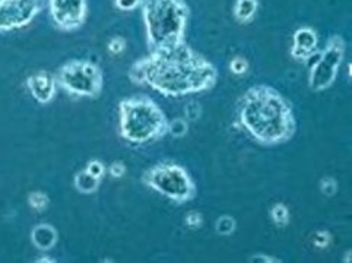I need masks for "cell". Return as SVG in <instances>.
<instances>
[{"instance_id":"obj_1","label":"cell","mask_w":352,"mask_h":263,"mask_svg":"<svg viewBox=\"0 0 352 263\" xmlns=\"http://www.w3.org/2000/svg\"><path fill=\"white\" fill-rule=\"evenodd\" d=\"M129 78L135 85H146L167 98H183L212 90L218 81V69L184 43L139 59L129 70Z\"/></svg>"},{"instance_id":"obj_2","label":"cell","mask_w":352,"mask_h":263,"mask_svg":"<svg viewBox=\"0 0 352 263\" xmlns=\"http://www.w3.org/2000/svg\"><path fill=\"white\" fill-rule=\"evenodd\" d=\"M236 126L254 142L275 147L294 138L297 122L291 103L276 88L259 83L237 101Z\"/></svg>"},{"instance_id":"obj_3","label":"cell","mask_w":352,"mask_h":263,"mask_svg":"<svg viewBox=\"0 0 352 263\" xmlns=\"http://www.w3.org/2000/svg\"><path fill=\"white\" fill-rule=\"evenodd\" d=\"M139 8L149 52H166L186 43L190 17L186 0H142Z\"/></svg>"},{"instance_id":"obj_4","label":"cell","mask_w":352,"mask_h":263,"mask_svg":"<svg viewBox=\"0 0 352 263\" xmlns=\"http://www.w3.org/2000/svg\"><path fill=\"white\" fill-rule=\"evenodd\" d=\"M168 118L148 95H135L119 104V132L131 145H146L167 134Z\"/></svg>"},{"instance_id":"obj_5","label":"cell","mask_w":352,"mask_h":263,"mask_svg":"<svg viewBox=\"0 0 352 263\" xmlns=\"http://www.w3.org/2000/svg\"><path fill=\"white\" fill-rule=\"evenodd\" d=\"M142 183L177 205L192 202L197 195V187L190 173L174 161L152 165L144 173Z\"/></svg>"},{"instance_id":"obj_6","label":"cell","mask_w":352,"mask_h":263,"mask_svg":"<svg viewBox=\"0 0 352 263\" xmlns=\"http://www.w3.org/2000/svg\"><path fill=\"white\" fill-rule=\"evenodd\" d=\"M57 87L75 97L97 98L104 88V74L98 65L72 59L56 72Z\"/></svg>"},{"instance_id":"obj_7","label":"cell","mask_w":352,"mask_h":263,"mask_svg":"<svg viewBox=\"0 0 352 263\" xmlns=\"http://www.w3.org/2000/svg\"><path fill=\"white\" fill-rule=\"evenodd\" d=\"M345 57V41L341 35L333 34L326 43L319 59L310 66L309 87L313 92H323L333 85L339 67Z\"/></svg>"},{"instance_id":"obj_8","label":"cell","mask_w":352,"mask_h":263,"mask_svg":"<svg viewBox=\"0 0 352 263\" xmlns=\"http://www.w3.org/2000/svg\"><path fill=\"white\" fill-rule=\"evenodd\" d=\"M43 8L44 0H0V34L28 27Z\"/></svg>"},{"instance_id":"obj_9","label":"cell","mask_w":352,"mask_h":263,"mask_svg":"<svg viewBox=\"0 0 352 263\" xmlns=\"http://www.w3.org/2000/svg\"><path fill=\"white\" fill-rule=\"evenodd\" d=\"M50 18L57 30L72 32L85 23L88 14L87 0H47Z\"/></svg>"},{"instance_id":"obj_10","label":"cell","mask_w":352,"mask_h":263,"mask_svg":"<svg viewBox=\"0 0 352 263\" xmlns=\"http://www.w3.org/2000/svg\"><path fill=\"white\" fill-rule=\"evenodd\" d=\"M27 88L32 95V98L38 104H49L53 101L57 92L56 76L45 70L35 72V74L28 76Z\"/></svg>"},{"instance_id":"obj_11","label":"cell","mask_w":352,"mask_h":263,"mask_svg":"<svg viewBox=\"0 0 352 263\" xmlns=\"http://www.w3.org/2000/svg\"><path fill=\"white\" fill-rule=\"evenodd\" d=\"M319 47V37L310 27H301L294 32L292 37L291 56L297 62H307L316 53Z\"/></svg>"},{"instance_id":"obj_12","label":"cell","mask_w":352,"mask_h":263,"mask_svg":"<svg viewBox=\"0 0 352 263\" xmlns=\"http://www.w3.org/2000/svg\"><path fill=\"white\" fill-rule=\"evenodd\" d=\"M58 242V233L50 224H38L31 231V243L40 252H49Z\"/></svg>"},{"instance_id":"obj_13","label":"cell","mask_w":352,"mask_h":263,"mask_svg":"<svg viewBox=\"0 0 352 263\" xmlns=\"http://www.w3.org/2000/svg\"><path fill=\"white\" fill-rule=\"evenodd\" d=\"M259 9V0H236L234 3V19L239 23H249L257 14Z\"/></svg>"},{"instance_id":"obj_14","label":"cell","mask_w":352,"mask_h":263,"mask_svg":"<svg viewBox=\"0 0 352 263\" xmlns=\"http://www.w3.org/2000/svg\"><path fill=\"white\" fill-rule=\"evenodd\" d=\"M74 185H75V187H76L79 193L92 195L98 190V187L101 185V180L97 177L91 176L87 170H82V171L76 173V176L74 178Z\"/></svg>"},{"instance_id":"obj_15","label":"cell","mask_w":352,"mask_h":263,"mask_svg":"<svg viewBox=\"0 0 352 263\" xmlns=\"http://www.w3.org/2000/svg\"><path fill=\"white\" fill-rule=\"evenodd\" d=\"M269 213H271V218H272L274 224L276 227H279V229H284V227H287L291 221L289 209L283 202L275 203V205L271 208V211H269Z\"/></svg>"},{"instance_id":"obj_16","label":"cell","mask_w":352,"mask_h":263,"mask_svg":"<svg viewBox=\"0 0 352 263\" xmlns=\"http://www.w3.org/2000/svg\"><path fill=\"white\" fill-rule=\"evenodd\" d=\"M50 199L47 196V193L41 192V190H34L28 195V205L31 209L35 212H44L47 208H49Z\"/></svg>"},{"instance_id":"obj_17","label":"cell","mask_w":352,"mask_h":263,"mask_svg":"<svg viewBox=\"0 0 352 263\" xmlns=\"http://www.w3.org/2000/svg\"><path fill=\"white\" fill-rule=\"evenodd\" d=\"M237 230V221L234 220L231 215H222L215 221V231L219 235H231Z\"/></svg>"},{"instance_id":"obj_18","label":"cell","mask_w":352,"mask_h":263,"mask_svg":"<svg viewBox=\"0 0 352 263\" xmlns=\"http://www.w3.org/2000/svg\"><path fill=\"white\" fill-rule=\"evenodd\" d=\"M189 132V122L183 117H175L174 120H168L167 134L173 138H184Z\"/></svg>"},{"instance_id":"obj_19","label":"cell","mask_w":352,"mask_h":263,"mask_svg":"<svg viewBox=\"0 0 352 263\" xmlns=\"http://www.w3.org/2000/svg\"><path fill=\"white\" fill-rule=\"evenodd\" d=\"M320 192L323 196L326 198H333L336 193H338V189H339V185H338V180L335 177H331V176H326L323 177L320 180Z\"/></svg>"},{"instance_id":"obj_20","label":"cell","mask_w":352,"mask_h":263,"mask_svg":"<svg viewBox=\"0 0 352 263\" xmlns=\"http://www.w3.org/2000/svg\"><path fill=\"white\" fill-rule=\"evenodd\" d=\"M228 67L231 70V74L241 76V75H245L249 72V62H248V59L239 56V57L232 59Z\"/></svg>"},{"instance_id":"obj_21","label":"cell","mask_w":352,"mask_h":263,"mask_svg":"<svg viewBox=\"0 0 352 263\" xmlns=\"http://www.w3.org/2000/svg\"><path fill=\"white\" fill-rule=\"evenodd\" d=\"M184 222H186L187 229L196 231L204 225V215L199 211H190V212H187Z\"/></svg>"},{"instance_id":"obj_22","label":"cell","mask_w":352,"mask_h":263,"mask_svg":"<svg viewBox=\"0 0 352 263\" xmlns=\"http://www.w3.org/2000/svg\"><path fill=\"white\" fill-rule=\"evenodd\" d=\"M184 114H186V120L187 122H196L197 118H201L202 116V107L199 103L192 101L184 107Z\"/></svg>"},{"instance_id":"obj_23","label":"cell","mask_w":352,"mask_h":263,"mask_svg":"<svg viewBox=\"0 0 352 263\" xmlns=\"http://www.w3.org/2000/svg\"><path fill=\"white\" fill-rule=\"evenodd\" d=\"M85 170H87L91 176L100 178V180H102V177L105 176V171H107V169H105L104 162L100 161V160H91V161H88Z\"/></svg>"},{"instance_id":"obj_24","label":"cell","mask_w":352,"mask_h":263,"mask_svg":"<svg viewBox=\"0 0 352 263\" xmlns=\"http://www.w3.org/2000/svg\"><path fill=\"white\" fill-rule=\"evenodd\" d=\"M126 45H127V43L123 37H113L107 44V49H109L110 54L119 56L126 50Z\"/></svg>"},{"instance_id":"obj_25","label":"cell","mask_w":352,"mask_h":263,"mask_svg":"<svg viewBox=\"0 0 352 263\" xmlns=\"http://www.w3.org/2000/svg\"><path fill=\"white\" fill-rule=\"evenodd\" d=\"M127 171V167L123 161H114L110 164V167L107 169V173L113 177V178H122L124 177Z\"/></svg>"},{"instance_id":"obj_26","label":"cell","mask_w":352,"mask_h":263,"mask_svg":"<svg viewBox=\"0 0 352 263\" xmlns=\"http://www.w3.org/2000/svg\"><path fill=\"white\" fill-rule=\"evenodd\" d=\"M142 0H114V6L122 12H131L140 6Z\"/></svg>"},{"instance_id":"obj_27","label":"cell","mask_w":352,"mask_h":263,"mask_svg":"<svg viewBox=\"0 0 352 263\" xmlns=\"http://www.w3.org/2000/svg\"><path fill=\"white\" fill-rule=\"evenodd\" d=\"M331 244V233L329 231H318L314 235V246L324 249Z\"/></svg>"},{"instance_id":"obj_28","label":"cell","mask_w":352,"mask_h":263,"mask_svg":"<svg viewBox=\"0 0 352 263\" xmlns=\"http://www.w3.org/2000/svg\"><path fill=\"white\" fill-rule=\"evenodd\" d=\"M252 262H265V263H279V259H275L274 256H267V255H254L252 257Z\"/></svg>"},{"instance_id":"obj_29","label":"cell","mask_w":352,"mask_h":263,"mask_svg":"<svg viewBox=\"0 0 352 263\" xmlns=\"http://www.w3.org/2000/svg\"><path fill=\"white\" fill-rule=\"evenodd\" d=\"M349 256H351V250H348V252H346V255H345V262H351V259H349Z\"/></svg>"},{"instance_id":"obj_30","label":"cell","mask_w":352,"mask_h":263,"mask_svg":"<svg viewBox=\"0 0 352 263\" xmlns=\"http://www.w3.org/2000/svg\"><path fill=\"white\" fill-rule=\"evenodd\" d=\"M37 262H54V260H52V259H38Z\"/></svg>"}]
</instances>
